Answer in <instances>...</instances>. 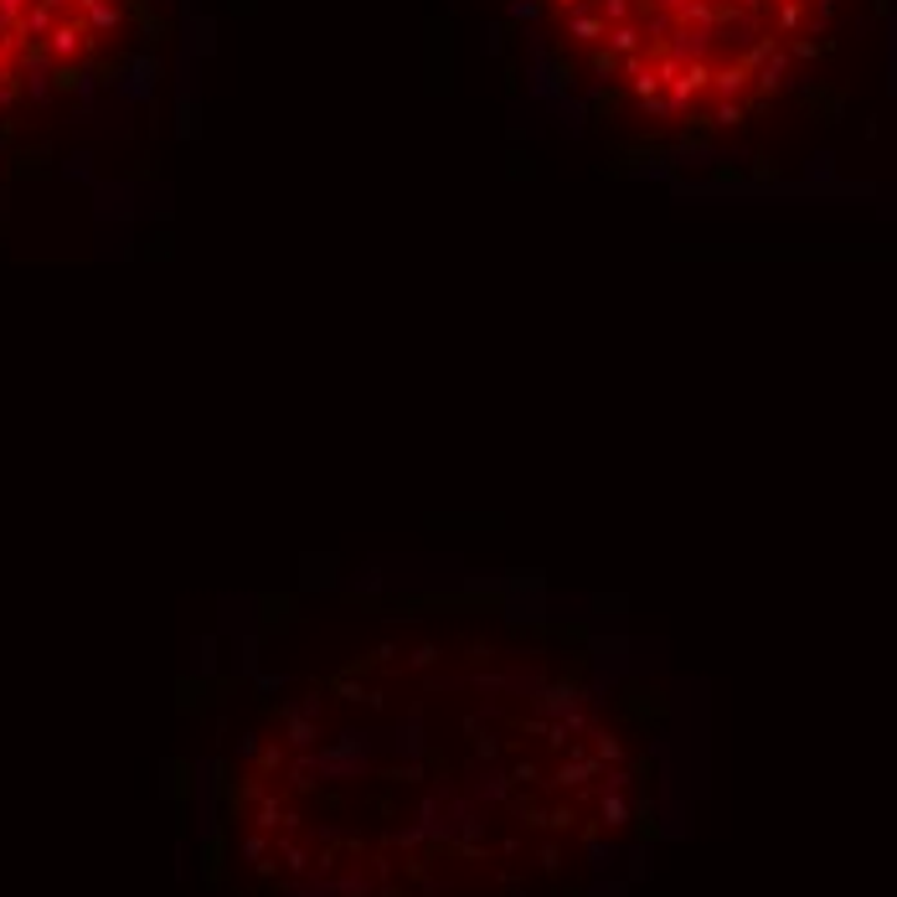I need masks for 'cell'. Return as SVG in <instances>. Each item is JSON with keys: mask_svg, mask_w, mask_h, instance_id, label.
Listing matches in <instances>:
<instances>
[{"mask_svg": "<svg viewBox=\"0 0 897 897\" xmlns=\"http://www.w3.org/2000/svg\"><path fill=\"white\" fill-rule=\"evenodd\" d=\"M563 68L625 120L728 140L836 58L852 0H526Z\"/></svg>", "mask_w": 897, "mask_h": 897, "instance_id": "obj_1", "label": "cell"}, {"mask_svg": "<svg viewBox=\"0 0 897 897\" xmlns=\"http://www.w3.org/2000/svg\"><path fill=\"white\" fill-rule=\"evenodd\" d=\"M155 37V0H0V150L73 120Z\"/></svg>", "mask_w": 897, "mask_h": 897, "instance_id": "obj_2", "label": "cell"}]
</instances>
